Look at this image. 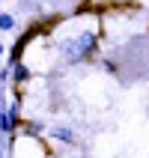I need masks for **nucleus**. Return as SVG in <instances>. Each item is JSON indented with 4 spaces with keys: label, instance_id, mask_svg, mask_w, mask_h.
<instances>
[{
    "label": "nucleus",
    "instance_id": "obj_1",
    "mask_svg": "<svg viewBox=\"0 0 149 158\" xmlns=\"http://www.w3.org/2000/svg\"><path fill=\"white\" fill-rule=\"evenodd\" d=\"M96 45H98V36L96 33H81L75 36V39H69V42H63V57L69 63H81V60H87L89 54L96 51Z\"/></svg>",
    "mask_w": 149,
    "mask_h": 158
},
{
    "label": "nucleus",
    "instance_id": "obj_2",
    "mask_svg": "<svg viewBox=\"0 0 149 158\" xmlns=\"http://www.w3.org/2000/svg\"><path fill=\"white\" fill-rule=\"evenodd\" d=\"M15 114H18L15 105L9 107V110H0V131H3V134L12 131V125H15Z\"/></svg>",
    "mask_w": 149,
    "mask_h": 158
},
{
    "label": "nucleus",
    "instance_id": "obj_3",
    "mask_svg": "<svg viewBox=\"0 0 149 158\" xmlns=\"http://www.w3.org/2000/svg\"><path fill=\"white\" fill-rule=\"evenodd\" d=\"M12 75H15V81H18V84L30 81V69H27V66H21V63H15V66H12Z\"/></svg>",
    "mask_w": 149,
    "mask_h": 158
},
{
    "label": "nucleus",
    "instance_id": "obj_4",
    "mask_svg": "<svg viewBox=\"0 0 149 158\" xmlns=\"http://www.w3.org/2000/svg\"><path fill=\"white\" fill-rule=\"evenodd\" d=\"M51 134L57 137V140H63V143H75V134H72L69 128H63V125H60V128H54Z\"/></svg>",
    "mask_w": 149,
    "mask_h": 158
},
{
    "label": "nucleus",
    "instance_id": "obj_5",
    "mask_svg": "<svg viewBox=\"0 0 149 158\" xmlns=\"http://www.w3.org/2000/svg\"><path fill=\"white\" fill-rule=\"evenodd\" d=\"M15 27V18L6 15V12H0V30H12Z\"/></svg>",
    "mask_w": 149,
    "mask_h": 158
},
{
    "label": "nucleus",
    "instance_id": "obj_6",
    "mask_svg": "<svg viewBox=\"0 0 149 158\" xmlns=\"http://www.w3.org/2000/svg\"><path fill=\"white\" fill-rule=\"evenodd\" d=\"M0 57H3V45H0Z\"/></svg>",
    "mask_w": 149,
    "mask_h": 158
}]
</instances>
